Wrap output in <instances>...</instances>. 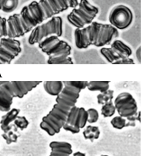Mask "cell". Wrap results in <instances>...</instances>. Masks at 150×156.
<instances>
[{"instance_id":"6da1fadb","label":"cell","mask_w":150,"mask_h":156,"mask_svg":"<svg viewBox=\"0 0 150 156\" xmlns=\"http://www.w3.org/2000/svg\"><path fill=\"white\" fill-rule=\"evenodd\" d=\"M64 87L57 96L56 103L49 113L42 118L40 127L49 135L53 136L60 132L67 117L75 105L82 90L86 89L87 81H63Z\"/></svg>"},{"instance_id":"7a4b0ae2","label":"cell","mask_w":150,"mask_h":156,"mask_svg":"<svg viewBox=\"0 0 150 156\" xmlns=\"http://www.w3.org/2000/svg\"><path fill=\"white\" fill-rule=\"evenodd\" d=\"M75 46L85 49L91 46L104 47L110 44L119 36L117 29L110 24L93 22L82 28H76L74 33Z\"/></svg>"},{"instance_id":"3957f363","label":"cell","mask_w":150,"mask_h":156,"mask_svg":"<svg viewBox=\"0 0 150 156\" xmlns=\"http://www.w3.org/2000/svg\"><path fill=\"white\" fill-rule=\"evenodd\" d=\"M38 47L43 53L48 56L49 65H72L74 64L71 54V47L66 41L59 37L52 35L38 43Z\"/></svg>"},{"instance_id":"277c9868","label":"cell","mask_w":150,"mask_h":156,"mask_svg":"<svg viewBox=\"0 0 150 156\" xmlns=\"http://www.w3.org/2000/svg\"><path fill=\"white\" fill-rule=\"evenodd\" d=\"M42 81H2L0 85V112L11 109L14 98H22Z\"/></svg>"},{"instance_id":"5b68a950","label":"cell","mask_w":150,"mask_h":156,"mask_svg":"<svg viewBox=\"0 0 150 156\" xmlns=\"http://www.w3.org/2000/svg\"><path fill=\"white\" fill-rule=\"evenodd\" d=\"M99 12V8L88 0H80L77 6L67 16V20L75 28H82L93 22Z\"/></svg>"},{"instance_id":"8992f818","label":"cell","mask_w":150,"mask_h":156,"mask_svg":"<svg viewBox=\"0 0 150 156\" xmlns=\"http://www.w3.org/2000/svg\"><path fill=\"white\" fill-rule=\"evenodd\" d=\"M63 33V19L60 16H56L35 27L31 31L28 42L30 45H34L50 36L60 37Z\"/></svg>"},{"instance_id":"52a82bcc","label":"cell","mask_w":150,"mask_h":156,"mask_svg":"<svg viewBox=\"0 0 150 156\" xmlns=\"http://www.w3.org/2000/svg\"><path fill=\"white\" fill-rule=\"evenodd\" d=\"M107 61L113 65H119L123 59L131 57L132 50L128 45L120 40H115L110 47H103L100 50Z\"/></svg>"},{"instance_id":"ba28073f","label":"cell","mask_w":150,"mask_h":156,"mask_svg":"<svg viewBox=\"0 0 150 156\" xmlns=\"http://www.w3.org/2000/svg\"><path fill=\"white\" fill-rule=\"evenodd\" d=\"M110 24L118 30L128 28L133 21V14L131 9L124 5H118L113 7L108 15Z\"/></svg>"},{"instance_id":"9c48e42d","label":"cell","mask_w":150,"mask_h":156,"mask_svg":"<svg viewBox=\"0 0 150 156\" xmlns=\"http://www.w3.org/2000/svg\"><path fill=\"white\" fill-rule=\"evenodd\" d=\"M88 119L87 111L83 107L73 106L67 117L63 128L72 134H77L86 125Z\"/></svg>"},{"instance_id":"30bf717a","label":"cell","mask_w":150,"mask_h":156,"mask_svg":"<svg viewBox=\"0 0 150 156\" xmlns=\"http://www.w3.org/2000/svg\"><path fill=\"white\" fill-rule=\"evenodd\" d=\"M21 51V43L16 38H0V65L11 64Z\"/></svg>"},{"instance_id":"8fae6325","label":"cell","mask_w":150,"mask_h":156,"mask_svg":"<svg viewBox=\"0 0 150 156\" xmlns=\"http://www.w3.org/2000/svg\"><path fill=\"white\" fill-rule=\"evenodd\" d=\"M114 105L119 116L127 118L134 115L138 112V105L136 99L129 92H124L119 94Z\"/></svg>"},{"instance_id":"7c38bea8","label":"cell","mask_w":150,"mask_h":156,"mask_svg":"<svg viewBox=\"0 0 150 156\" xmlns=\"http://www.w3.org/2000/svg\"><path fill=\"white\" fill-rule=\"evenodd\" d=\"M49 147L51 152L49 156H70L73 152L72 146L68 142L53 141Z\"/></svg>"},{"instance_id":"4fadbf2b","label":"cell","mask_w":150,"mask_h":156,"mask_svg":"<svg viewBox=\"0 0 150 156\" xmlns=\"http://www.w3.org/2000/svg\"><path fill=\"white\" fill-rule=\"evenodd\" d=\"M20 110L17 108H13L6 112L1 118V127L3 132H6L12 129L13 124L12 123L16 119L20 113Z\"/></svg>"},{"instance_id":"5bb4252c","label":"cell","mask_w":150,"mask_h":156,"mask_svg":"<svg viewBox=\"0 0 150 156\" xmlns=\"http://www.w3.org/2000/svg\"><path fill=\"white\" fill-rule=\"evenodd\" d=\"M43 87L47 93L52 96H57L62 91L64 85L62 81H45Z\"/></svg>"},{"instance_id":"9a60e30c","label":"cell","mask_w":150,"mask_h":156,"mask_svg":"<svg viewBox=\"0 0 150 156\" xmlns=\"http://www.w3.org/2000/svg\"><path fill=\"white\" fill-rule=\"evenodd\" d=\"M83 135L85 139L93 142L99 138L100 131L99 127L94 126H88L83 132Z\"/></svg>"},{"instance_id":"2e32d148","label":"cell","mask_w":150,"mask_h":156,"mask_svg":"<svg viewBox=\"0 0 150 156\" xmlns=\"http://www.w3.org/2000/svg\"><path fill=\"white\" fill-rule=\"evenodd\" d=\"M110 81H90L87 83L86 88L91 91L104 92L109 89Z\"/></svg>"},{"instance_id":"e0dca14e","label":"cell","mask_w":150,"mask_h":156,"mask_svg":"<svg viewBox=\"0 0 150 156\" xmlns=\"http://www.w3.org/2000/svg\"><path fill=\"white\" fill-rule=\"evenodd\" d=\"M19 3V0H0V11L13 12L17 9Z\"/></svg>"},{"instance_id":"ac0fdd59","label":"cell","mask_w":150,"mask_h":156,"mask_svg":"<svg viewBox=\"0 0 150 156\" xmlns=\"http://www.w3.org/2000/svg\"><path fill=\"white\" fill-rule=\"evenodd\" d=\"M18 128L14 125L13 128L11 130L6 132H4L2 134V136L4 138L7 144H10L12 143H16L19 137L18 133Z\"/></svg>"},{"instance_id":"d6986e66","label":"cell","mask_w":150,"mask_h":156,"mask_svg":"<svg viewBox=\"0 0 150 156\" xmlns=\"http://www.w3.org/2000/svg\"><path fill=\"white\" fill-rule=\"evenodd\" d=\"M116 108L113 101L108 102L102 105L101 115L105 118L111 117L115 113Z\"/></svg>"},{"instance_id":"ffe728a7","label":"cell","mask_w":150,"mask_h":156,"mask_svg":"<svg viewBox=\"0 0 150 156\" xmlns=\"http://www.w3.org/2000/svg\"><path fill=\"white\" fill-rule=\"evenodd\" d=\"M114 97V91L112 90H108L104 92L97 94V103L103 105L108 102L113 101Z\"/></svg>"},{"instance_id":"44dd1931","label":"cell","mask_w":150,"mask_h":156,"mask_svg":"<svg viewBox=\"0 0 150 156\" xmlns=\"http://www.w3.org/2000/svg\"><path fill=\"white\" fill-rule=\"evenodd\" d=\"M111 125L114 128L121 130L126 127V120L122 116H116L111 120Z\"/></svg>"},{"instance_id":"7402d4cb","label":"cell","mask_w":150,"mask_h":156,"mask_svg":"<svg viewBox=\"0 0 150 156\" xmlns=\"http://www.w3.org/2000/svg\"><path fill=\"white\" fill-rule=\"evenodd\" d=\"M29 122L25 116L18 115L14 121V125L21 131L26 129L29 125Z\"/></svg>"},{"instance_id":"603a6c76","label":"cell","mask_w":150,"mask_h":156,"mask_svg":"<svg viewBox=\"0 0 150 156\" xmlns=\"http://www.w3.org/2000/svg\"><path fill=\"white\" fill-rule=\"evenodd\" d=\"M86 111L88 114L87 122L90 124H93L97 122L99 117L98 111L93 108H89Z\"/></svg>"},{"instance_id":"cb8c5ba5","label":"cell","mask_w":150,"mask_h":156,"mask_svg":"<svg viewBox=\"0 0 150 156\" xmlns=\"http://www.w3.org/2000/svg\"><path fill=\"white\" fill-rule=\"evenodd\" d=\"M127 120H128V122H126V127L128 126H135L136 125V122L139 121L141 122V112H137L136 114L132 116L127 117Z\"/></svg>"},{"instance_id":"d4e9b609","label":"cell","mask_w":150,"mask_h":156,"mask_svg":"<svg viewBox=\"0 0 150 156\" xmlns=\"http://www.w3.org/2000/svg\"><path fill=\"white\" fill-rule=\"evenodd\" d=\"M136 55L137 60L140 63H141V46L139 47L137 49Z\"/></svg>"},{"instance_id":"484cf974","label":"cell","mask_w":150,"mask_h":156,"mask_svg":"<svg viewBox=\"0 0 150 156\" xmlns=\"http://www.w3.org/2000/svg\"><path fill=\"white\" fill-rule=\"evenodd\" d=\"M73 156H86V154L84 153L80 152H75L73 154Z\"/></svg>"},{"instance_id":"4316f807","label":"cell","mask_w":150,"mask_h":156,"mask_svg":"<svg viewBox=\"0 0 150 156\" xmlns=\"http://www.w3.org/2000/svg\"><path fill=\"white\" fill-rule=\"evenodd\" d=\"M101 156H108L106 155H101Z\"/></svg>"},{"instance_id":"83f0119b","label":"cell","mask_w":150,"mask_h":156,"mask_svg":"<svg viewBox=\"0 0 150 156\" xmlns=\"http://www.w3.org/2000/svg\"><path fill=\"white\" fill-rule=\"evenodd\" d=\"M0 125H1V120H0Z\"/></svg>"}]
</instances>
